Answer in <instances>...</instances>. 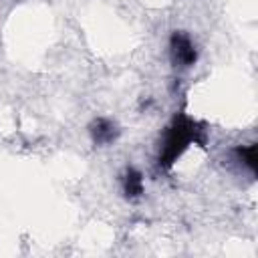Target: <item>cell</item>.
I'll return each mask as SVG.
<instances>
[{
    "instance_id": "cell-1",
    "label": "cell",
    "mask_w": 258,
    "mask_h": 258,
    "mask_svg": "<svg viewBox=\"0 0 258 258\" xmlns=\"http://www.w3.org/2000/svg\"><path fill=\"white\" fill-rule=\"evenodd\" d=\"M200 141H204L202 125L198 121L189 119L187 115H177L165 127L163 137L159 141V155H157L159 167H163V169L171 167L191 143H200Z\"/></svg>"
},
{
    "instance_id": "cell-2",
    "label": "cell",
    "mask_w": 258,
    "mask_h": 258,
    "mask_svg": "<svg viewBox=\"0 0 258 258\" xmlns=\"http://www.w3.org/2000/svg\"><path fill=\"white\" fill-rule=\"evenodd\" d=\"M169 56H171L173 67H179V69H189V67L196 64L198 50H196V44L189 38V34H185L181 30L171 32V36H169Z\"/></svg>"
},
{
    "instance_id": "cell-3",
    "label": "cell",
    "mask_w": 258,
    "mask_h": 258,
    "mask_svg": "<svg viewBox=\"0 0 258 258\" xmlns=\"http://www.w3.org/2000/svg\"><path fill=\"white\" fill-rule=\"evenodd\" d=\"M89 133L95 145H111L117 141L119 137V125L109 119V117H97L91 125H89Z\"/></svg>"
},
{
    "instance_id": "cell-4",
    "label": "cell",
    "mask_w": 258,
    "mask_h": 258,
    "mask_svg": "<svg viewBox=\"0 0 258 258\" xmlns=\"http://www.w3.org/2000/svg\"><path fill=\"white\" fill-rule=\"evenodd\" d=\"M121 187H123V194H125L127 200H131V202L139 200L143 196V189H145L141 171L135 169V167H127L123 177H121Z\"/></svg>"
},
{
    "instance_id": "cell-5",
    "label": "cell",
    "mask_w": 258,
    "mask_h": 258,
    "mask_svg": "<svg viewBox=\"0 0 258 258\" xmlns=\"http://www.w3.org/2000/svg\"><path fill=\"white\" fill-rule=\"evenodd\" d=\"M234 159L246 167L248 171H256V163H258V153H256V143H248V145H240L234 149Z\"/></svg>"
}]
</instances>
